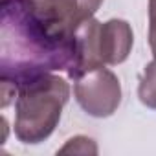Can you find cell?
Listing matches in <instances>:
<instances>
[{"label":"cell","instance_id":"cell-5","mask_svg":"<svg viewBox=\"0 0 156 156\" xmlns=\"http://www.w3.org/2000/svg\"><path fill=\"white\" fill-rule=\"evenodd\" d=\"M138 98L145 107L156 110V59L147 62V66L140 77Z\"/></svg>","mask_w":156,"mask_h":156},{"label":"cell","instance_id":"cell-1","mask_svg":"<svg viewBox=\"0 0 156 156\" xmlns=\"http://www.w3.org/2000/svg\"><path fill=\"white\" fill-rule=\"evenodd\" d=\"M15 88V136L26 145L48 140L70 99V87L51 72L20 81Z\"/></svg>","mask_w":156,"mask_h":156},{"label":"cell","instance_id":"cell-6","mask_svg":"<svg viewBox=\"0 0 156 156\" xmlns=\"http://www.w3.org/2000/svg\"><path fill=\"white\" fill-rule=\"evenodd\" d=\"M61 154H98V145L88 136H73L61 149Z\"/></svg>","mask_w":156,"mask_h":156},{"label":"cell","instance_id":"cell-3","mask_svg":"<svg viewBox=\"0 0 156 156\" xmlns=\"http://www.w3.org/2000/svg\"><path fill=\"white\" fill-rule=\"evenodd\" d=\"M73 96L88 116L108 118L121 105V83L105 64L96 66L73 79Z\"/></svg>","mask_w":156,"mask_h":156},{"label":"cell","instance_id":"cell-4","mask_svg":"<svg viewBox=\"0 0 156 156\" xmlns=\"http://www.w3.org/2000/svg\"><path fill=\"white\" fill-rule=\"evenodd\" d=\"M134 44V33L127 20L110 19L99 24L98 31V50L103 64H121L130 55Z\"/></svg>","mask_w":156,"mask_h":156},{"label":"cell","instance_id":"cell-7","mask_svg":"<svg viewBox=\"0 0 156 156\" xmlns=\"http://www.w3.org/2000/svg\"><path fill=\"white\" fill-rule=\"evenodd\" d=\"M149 46L156 59V0H149Z\"/></svg>","mask_w":156,"mask_h":156},{"label":"cell","instance_id":"cell-2","mask_svg":"<svg viewBox=\"0 0 156 156\" xmlns=\"http://www.w3.org/2000/svg\"><path fill=\"white\" fill-rule=\"evenodd\" d=\"M46 37L73 44L75 31L85 20L92 19L103 0H4Z\"/></svg>","mask_w":156,"mask_h":156}]
</instances>
